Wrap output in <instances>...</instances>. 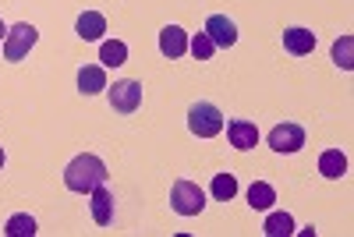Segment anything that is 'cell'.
<instances>
[{"instance_id":"6da1fadb","label":"cell","mask_w":354,"mask_h":237,"mask_svg":"<svg viewBox=\"0 0 354 237\" xmlns=\"http://www.w3.org/2000/svg\"><path fill=\"white\" fill-rule=\"evenodd\" d=\"M64 184H68V191L88 195L93 188L106 184V163H103L100 156H93V153L75 156V160L68 163V170H64Z\"/></svg>"},{"instance_id":"7a4b0ae2","label":"cell","mask_w":354,"mask_h":237,"mask_svg":"<svg viewBox=\"0 0 354 237\" xmlns=\"http://www.w3.org/2000/svg\"><path fill=\"white\" fill-rule=\"evenodd\" d=\"M170 209L177 213V216H198L202 209H205V191L195 184V181H174V188H170Z\"/></svg>"},{"instance_id":"3957f363","label":"cell","mask_w":354,"mask_h":237,"mask_svg":"<svg viewBox=\"0 0 354 237\" xmlns=\"http://www.w3.org/2000/svg\"><path fill=\"white\" fill-rule=\"evenodd\" d=\"M188 128H192V135L195 138H216L220 131H223V113H220V106H213V103H192V110H188Z\"/></svg>"},{"instance_id":"277c9868","label":"cell","mask_w":354,"mask_h":237,"mask_svg":"<svg viewBox=\"0 0 354 237\" xmlns=\"http://www.w3.org/2000/svg\"><path fill=\"white\" fill-rule=\"evenodd\" d=\"M36 39H39L36 25H28V21L11 25V28H8V36H4V57H8L11 64H15V61H21V57L36 46Z\"/></svg>"},{"instance_id":"5b68a950","label":"cell","mask_w":354,"mask_h":237,"mask_svg":"<svg viewBox=\"0 0 354 237\" xmlns=\"http://www.w3.org/2000/svg\"><path fill=\"white\" fill-rule=\"evenodd\" d=\"M106 96H110V106L117 113H135L142 106V82L121 78V82H113V88L106 85Z\"/></svg>"},{"instance_id":"8992f818","label":"cell","mask_w":354,"mask_h":237,"mask_svg":"<svg viewBox=\"0 0 354 237\" xmlns=\"http://www.w3.org/2000/svg\"><path fill=\"white\" fill-rule=\"evenodd\" d=\"M305 145V128L294 124V121H283L270 131V149L273 153H298Z\"/></svg>"},{"instance_id":"52a82bcc","label":"cell","mask_w":354,"mask_h":237,"mask_svg":"<svg viewBox=\"0 0 354 237\" xmlns=\"http://www.w3.org/2000/svg\"><path fill=\"white\" fill-rule=\"evenodd\" d=\"M227 138L238 153H248L259 145V128L252 121H245V117H234V121H227Z\"/></svg>"},{"instance_id":"ba28073f","label":"cell","mask_w":354,"mask_h":237,"mask_svg":"<svg viewBox=\"0 0 354 237\" xmlns=\"http://www.w3.org/2000/svg\"><path fill=\"white\" fill-rule=\"evenodd\" d=\"M205 36L213 39V46H234L238 43V25H234L227 15H213L209 21H205Z\"/></svg>"},{"instance_id":"9c48e42d","label":"cell","mask_w":354,"mask_h":237,"mask_svg":"<svg viewBox=\"0 0 354 237\" xmlns=\"http://www.w3.org/2000/svg\"><path fill=\"white\" fill-rule=\"evenodd\" d=\"M160 53L167 57V61H177V57L188 53V32L181 25H167L160 32Z\"/></svg>"},{"instance_id":"30bf717a","label":"cell","mask_w":354,"mask_h":237,"mask_svg":"<svg viewBox=\"0 0 354 237\" xmlns=\"http://www.w3.org/2000/svg\"><path fill=\"white\" fill-rule=\"evenodd\" d=\"M283 50L294 53V57H308L315 50V32L312 28H301V25H294L283 32Z\"/></svg>"},{"instance_id":"8fae6325","label":"cell","mask_w":354,"mask_h":237,"mask_svg":"<svg viewBox=\"0 0 354 237\" xmlns=\"http://www.w3.org/2000/svg\"><path fill=\"white\" fill-rule=\"evenodd\" d=\"M106 88V68L103 64H85L78 68V93L82 96H96Z\"/></svg>"},{"instance_id":"7c38bea8","label":"cell","mask_w":354,"mask_h":237,"mask_svg":"<svg viewBox=\"0 0 354 237\" xmlns=\"http://www.w3.org/2000/svg\"><path fill=\"white\" fill-rule=\"evenodd\" d=\"M75 32H78L85 43H100L103 32H106V18H103L100 11H85V15H78V21H75Z\"/></svg>"},{"instance_id":"4fadbf2b","label":"cell","mask_w":354,"mask_h":237,"mask_svg":"<svg viewBox=\"0 0 354 237\" xmlns=\"http://www.w3.org/2000/svg\"><path fill=\"white\" fill-rule=\"evenodd\" d=\"M88 198H93V202H88V205H93V220H96L100 227H110V223H113V195L100 184V188L88 191Z\"/></svg>"},{"instance_id":"5bb4252c","label":"cell","mask_w":354,"mask_h":237,"mask_svg":"<svg viewBox=\"0 0 354 237\" xmlns=\"http://www.w3.org/2000/svg\"><path fill=\"white\" fill-rule=\"evenodd\" d=\"M319 173L326 177V181H340V177L347 173V156L340 149H326L319 156Z\"/></svg>"},{"instance_id":"9a60e30c","label":"cell","mask_w":354,"mask_h":237,"mask_svg":"<svg viewBox=\"0 0 354 237\" xmlns=\"http://www.w3.org/2000/svg\"><path fill=\"white\" fill-rule=\"evenodd\" d=\"M273 202H277V191H273V184L255 181V184L248 188V205H252V209L266 213V209H273Z\"/></svg>"},{"instance_id":"2e32d148","label":"cell","mask_w":354,"mask_h":237,"mask_svg":"<svg viewBox=\"0 0 354 237\" xmlns=\"http://www.w3.org/2000/svg\"><path fill=\"white\" fill-rule=\"evenodd\" d=\"M100 61H103V68H121L128 61V46L121 39H106L100 46Z\"/></svg>"},{"instance_id":"e0dca14e","label":"cell","mask_w":354,"mask_h":237,"mask_svg":"<svg viewBox=\"0 0 354 237\" xmlns=\"http://www.w3.org/2000/svg\"><path fill=\"white\" fill-rule=\"evenodd\" d=\"M262 234H270V237H290L294 234V216L290 213H270L262 223Z\"/></svg>"},{"instance_id":"ac0fdd59","label":"cell","mask_w":354,"mask_h":237,"mask_svg":"<svg viewBox=\"0 0 354 237\" xmlns=\"http://www.w3.org/2000/svg\"><path fill=\"white\" fill-rule=\"evenodd\" d=\"M4 234H8V237H32V234H36V220L28 216V213H15V216L4 223Z\"/></svg>"},{"instance_id":"d6986e66","label":"cell","mask_w":354,"mask_h":237,"mask_svg":"<svg viewBox=\"0 0 354 237\" xmlns=\"http://www.w3.org/2000/svg\"><path fill=\"white\" fill-rule=\"evenodd\" d=\"M234 195H238V177L234 173H216L213 177V198L216 202H230Z\"/></svg>"},{"instance_id":"ffe728a7","label":"cell","mask_w":354,"mask_h":237,"mask_svg":"<svg viewBox=\"0 0 354 237\" xmlns=\"http://www.w3.org/2000/svg\"><path fill=\"white\" fill-rule=\"evenodd\" d=\"M333 61H337V68H344V71L354 68V39H351V36H340V39L333 43Z\"/></svg>"},{"instance_id":"44dd1931","label":"cell","mask_w":354,"mask_h":237,"mask_svg":"<svg viewBox=\"0 0 354 237\" xmlns=\"http://www.w3.org/2000/svg\"><path fill=\"white\" fill-rule=\"evenodd\" d=\"M188 50H192V57L195 61H209V57L216 53V46H213V39L205 36V32H198V36H192L188 39Z\"/></svg>"},{"instance_id":"7402d4cb","label":"cell","mask_w":354,"mask_h":237,"mask_svg":"<svg viewBox=\"0 0 354 237\" xmlns=\"http://www.w3.org/2000/svg\"><path fill=\"white\" fill-rule=\"evenodd\" d=\"M4 160H8V156H4V145H0V170H4Z\"/></svg>"},{"instance_id":"603a6c76","label":"cell","mask_w":354,"mask_h":237,"mask_svg":"<svg viewBox=\"0 0 354 237\" xmlns=\"http://www.w3.org/2000/svg\"><path fill=\"white\" fill-rule=\"evenodd\" d=\"M4 36H8V25H4V21H0V39H4Z\"/></svg>"}]
</instances>
